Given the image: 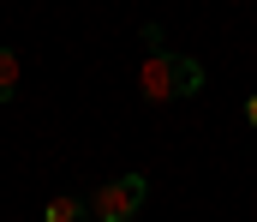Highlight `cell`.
<instances>
[{"instance_id":"obj_1","label":"cell","mask_w":257,"mask_h":222,"mask_svg":"<svg viewBox=\"0 0 257 222\" xmlns=\"http://www.w3.org/2000/svg\"><path fill=\"white\" fill-rule=\"evenodd\" d=\"M144 36H150V54H144V66H138V96H144V102L197 96V90H203V66H197L192 54H168L156 30H144Z\"/></svg>"},{"instance_id":"obj_2","label":"cell","mask_w":257,"mask_h":222,"mask_svg":"<svg viewBox=\"0 0 257 222\" xmlns=\"http://www.w3.org/2000/svg\"><path fill=\"white\" fill-rule=\"evenodd\" d=\"M144 198H150V180H144V174H120V180L96 186L90 222H132L138 210H144Z\"/></svg>"},{"instance_id":"obj_3","label":"cell","mask_w":257,"mask_h":222,"mask_svg":"<svg viewBox=\"0 0 257 222\" xmlns=\"http://www.w3.org/2000/svg\"><path fill=\"white\" fill-rule=\"evenodd\" d=\"M84 216H90V204H84V198H72V192L42 204V222H84Z\"/></svg>"},{"instance_id":"obj_4","label":"cell","mask_w":257,"mask_h":222,"mask_svg":"<svg viewBox=\"0 0 257 222\" xmlns=\"http://www.w3.org/2000/svg\"><path fill=\"white\" fill-rule=\"evenodd\" d=\"M18 96V48H0V102Z\"/></svg>"},{"instance_id":"obj_5","label":"cell","mask_w":257,"mask_h":222,"mask_svg":"<svg viewBox=\"0 0 257 222\" xmlns=\"http://www.w3.org/2000/svg\"><path fill=\"white\" fill-rule=\"evenodd\" d=\"M245 126H251V132H257V90H251V96H245Z\"/></svg>"}]
</instances>
